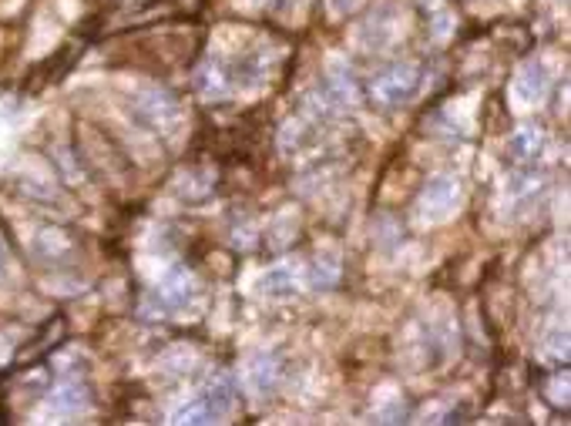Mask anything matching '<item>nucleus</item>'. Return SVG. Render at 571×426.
Segmentation results:
<instances>
[{
    "label": "nucleus",
    "mask_w": 571,
    "mask_h": 426,
    "mask_svg": "<svg viewBox=\"0 0 571 426\" xmlns=\"http://www.w3.org/2000/svg\"><path fill=\"white\" fill-rule=\"evenodd\" d=\"M374 91L384 104H400V101H406L414 91H417V71L406 64H394L386 74L376 77Z\"/></svg>",
    "instance_id": "f257e3e1"
},
{
    "label": "nucleus",
    "mask_w": 571,
    "mask_h": 426,
    "mask_svg": "<svg viewBox=\"0 0 571 426\" xmlns=\"http://www.w3.org/2000/svg\"><path fill=\"white\" fill-rule=\"evenodd\" d=\"M356 4H360V0H333V7H336V11H353Z\"/></svg>",
    "instance_id": "f03ea898"
},
{
    "label": "nucleus",
    "mask_w": 571,
    "mask_h": 426,
    "mask_svg": "<svg viewBox=\"0 0 571 426\" xmlns=\"http://www.w3.org/2000/svg\"><path fill=\"white\" fill-rule=\"evenodd\" d=\"M0 269H4V252H0Z\"/></svg>",
    "instance_id": "7ed1b4c3"
}]
</instances>
